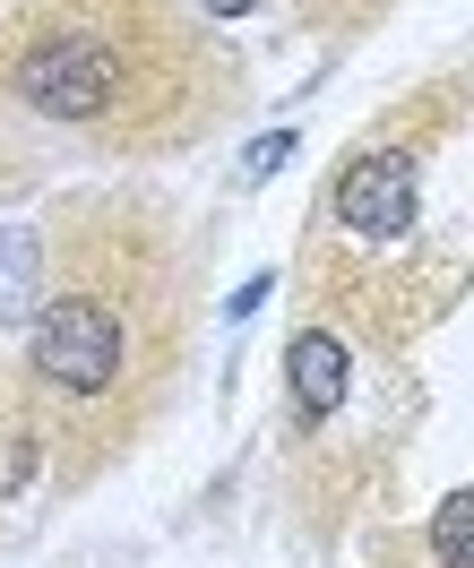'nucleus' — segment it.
<instances>
[{"label":"nucleus","instance_id":"1","mask_svg":"<svg viewBox=\"0 0 474 568\" xmlns=\"http://www.w3.org/2000/svg\"><path fill=\"white\" fill-rule=\"evenodd\" d=\"M36 371L52 388H78V396L112 388L121 379V320H112L95 293H61L36 320Z\"/></svg>","mask_w":474,"mask_h":568},{"label":"nucleus","instance_id":"2","mask_svg":"<svg viewBox=\"0 0 474 568\" xmlns=\"http://www.w3.org/2000/svg\"><path fill=\"white\" fill-rule=\"evenodd\" d=\"M27 104L61 112V121H95L112 104V52L87 43V36H52L27 61Z\"/></svg>","mask_w":474,"mask_h":568},{"label":"nucleus","instance_id":"3","mask_svg":"<svg viewBox=\"0 0 474 568\" xmlns=\"http://www.w3.org/2000/svg\"><path fill=\"white\" fill-rule=\"evenodd\" d=\"M336 224L345 233H405L414 224V155H397V146H380V155H363V164H345V181H336Z\"/></svg>","mask_w":474,"mask_h":568},{"label":"nucleus","instance_id":"4","mask_svg":"<svg viewBox=\"0 0 474 568\" xmlns=\"http://www.w3.org/2000/svg\"><path fill=\"white\" fill-rule=\"evenodd\" d=\"M293 405H302V414H311V423H329L336 405H345V379H354V371H345V345H336V336H293Z\"/></svg>","mask_w":474,"mask_h":568},{"label":"nucleus","instance_id":"5","mask_svg":"<svg viewBox=\"0 0 474 568\" xmlns=\"http://www.w3.org/2000/svg\"><path fill=\"white\" fill-rule=\"evenodd\" d=\"M432 551H440V568H474V491H448V499H440Z\"/></svg>","mask_w":474,"mask_h":568},{"label":"nucleus","instance_id":"6","mask_svg":"<svg viewBox=\"0 0 474 568\" xmlns=\"http://www.w3.org/2000/svg\"><path fill=\"white\" fill-rule=\"evenodd\" d=\"M27 284H36V242L18 224H0V320L27 311Z\"/></svg>","mask_w":474,"mask_h":568},{"label":"nucleus","instance_id":"7","mask_svg":"<svg viewBox=\"0 0 474 568\" xmlns=\"http://www.w3.org/2000/svg\"><path fill=\"white\" fill-rule=\"evenodd\" d=\"M285 155H293V139H285V130H268V139L251 146V173H276V164H285Z\"/></svg>","mask_w":474,"mask_h":568},{"label":"nucleus","instance_id":"8","mask_svg":"<svg viewBox=\"0 0 474 568\" xmlns=\"http://www.w3.org/2000/svg\"><path fill=\"white\" fill-rule=\"evenodd\" d=\"M208 18H242V9H259V0H199Z\"/></svg>","mask_w":474,"mask_h":568}]
</instances>
